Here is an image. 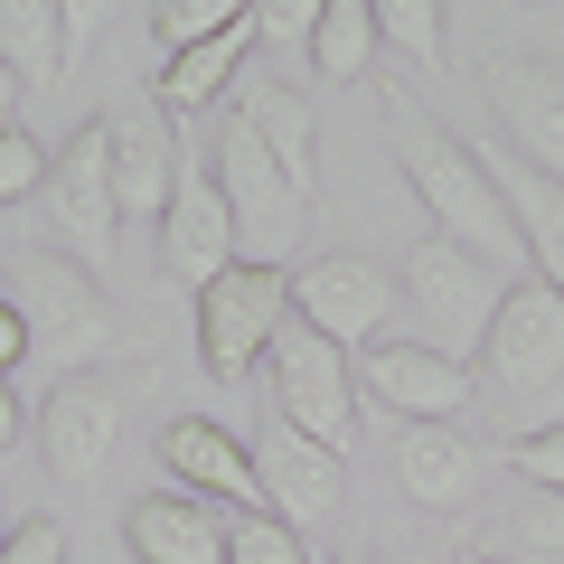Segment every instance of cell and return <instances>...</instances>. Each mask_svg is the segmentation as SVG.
Here are the masks:
<instances>
[{
  "instance_id": "24",
  "label": "cell",
  "mask_w": 564,
  "mask_h": 564,
  "mask_svg": "<svg viewBox=\"0 0 564 564\" xmlns=\"http://www.w3.org/2000/svg\"><path fill=\"white\" fill-rule=\"evenodd\" d=\"M367 20H377V47H395V57L414 66H443V0H367Z\"/></svg>"
},
{
  "instance_id": "2",
  "label": "cell",
  "mask_w": 564,
  "mask_h": 564,
  "mask_svg": "<svg viewBox=\"0 0 564 564\" xmlns=\"http://www.w3.org/2000/svg\"><path fill=\"white\" fill-rule=\"evenodd\" d=\"M10 302H20L29 358L47 377H95L104 358H122V321L104 302V282L57 245H10Z\"/></svg>"
},
{
  "instance_id": "29",
  "label": "cell",
  "mask_w": 564,
  "mask_h": 564,
  "mask_svg": "<svg viewBox=\"0 0 564 564\" xmlns=\"http://www.w3.org/2000/svg\"><path fill=\"white\" fill-rule=\"evenodd\" d=\"M321 10H329V0H254V39L263 47H311Z\"/></svg>"
},
{
  "instance_id": "28",
  "label": "cell",
  "mask_w": 564,
  "mask_h": 564,
  "mask_svg": "<svg viewBox=\"0 0 564 564\" xmlns=\"http://www.w3.org/2000/svg\"><path fill=\"white\" fill-rule=\"evenodd\" d=\"M508 470H518L527 489H564V423H536V433H518V443H508Z\"/></svg>"
},
{
  "instance_id": "19",
  "label": "cell",
  "mask_w": 564,
  "mask_h": 564,
  "mask_svg": "<svg viewBox=\"0 0 564 564\" xmlns=\"http://www.w3.org/2000/svg\"><path fill=\"white\" fill-rule=\"evenodd\" d=\"M161 462L180 470L198 499H217V508H236V518H263V470H254V452L236 443V433H217V423H170L161 433Z\"/></svg>"
},
{
  "instance_id": "18",
  "label": "cell",
  "mask_w": 564,
  "mask_h": 564,
  "mask_svg": "<svg viewBox=\"0 0 564 564\" xmlns=\"http://www.w3.org/2000/svg\"><path fill=\"white\" fill-rule=\"evenodd\" d=\"M180 151H170V122L161 104H132V113H113V207L122 226H161L170 188H180Z\"/></svg>"
},
{
  "instance_id": "26",
  "label": "cell",
  "mask_w": 564,
  "mask_h": 564,
  "mask_svg": "<svg viewBox=\"0 0 564 564\" xmlns=\"http://www.w3.org/2000/svg\"><path fill=\"white\" fill-rule=\"evenodd\" d=\"M226 564H311V545L263 508V518H226Z\"/></svg>"
},
{
  "instance_id": "34",
  "label": "cell",
  "mask_w": 564,
  "mask_h": 564,
  "mask_svg": "<svg viewBox=\"0 0 564 564\" xmlns=\"http://www.w3.org/2000/svg\"><path fill=\"white\" fill-rule=\"evenodd\" d=\"M20 95H29V76L10 57H0V132H10V113H20Z\"/></svg>"
},
{
  "instance_id": "6",
  "label": "cell",
  "mask_w": 564,
  "mask_h": 564,
  "mask_svg": "<svg viewBox=\"0 0 564 564\" xmlns=\"http://www.w3.org/2000/svg\"><path fill=\"white\" fill-rule=\"evenodd\" d=\"M282 321H292V273L282 263H226L198 292V358L217 377H254Z\"/></svg>"
},
{
  "instance_id": "25",
  "label": "cell",
  "mask_w": 564,
  "mask_h": 564,
  "mask_svg": "<svg viewBox=\"0 0 564 564\" xmlns=\"http://www.w3.org/2000/svg\"><path fill=\"white\" fill-rule=\"evenodd\" d=\"M236 20H254V0H161V10H151V29H161L170 57L198 47V39H217V29H236Z\"/></svg>"
},
{
  "instance_id": "35",
  "label": "cell",
  "mask_w": 564,
  "mask_h": 564,
  "mask_svg": "<svg viewBox=\"0 0 564 564\" xmlns=\"http://www.w3.org/2000/svg\"><path fill=\"white\" fill-rule=\"evenodd\" d=\"M20 443V395H10V377H0V452Z\"/></svg>"
},
{
  "instance_id": "22",
  "label": "cell",
  "mask_w": 564,
  "mask_h": 564,
  "mask_svg": "<svg viewBox=\"0 0 564 564\" xmlns=\"http://www.w3.org/2000/svg\"><path fill=\"white\" fill-rule=\"evenodd\" d=\"M0 57L20 66L29 85L66 76V39H57V0H0Z\"/></svg>"
},
{
  "instance_id": "38",
  "label": "cell",
  "mask_w": 564,
  "mask_h": 564,
  "mask_svg": "<svg viewBox=\"0 0 564 564\" xmlns=\"http://www.w3.org/2000/svg\"><path fill=\"white\" fill-rule=\"evenodd\" d=\"M348 564H358V555H348Z\"/></svg>"
},
{
  "instance_id": "37",
  "label": "cell",
  "mask_w": 564,
  "mask_h": 564,
  "mask_svg": "<svg viewBox=\"0 0 564 564\" xmlns=\"http://www.w3.org/2000/svg\"><path fill=\"white\" fill-rule=\"evenodd\" d=\"M470 564H508V555H499V545H480V555H470Z\"/></svg>"
},
{
  "instance_id": "1",
  "label": "cell",
  "mask_w": 564,
  "mask_h": 564,
  "mask_svg": "<svg viewBox=\"0 0 564 564\" xmlns=\"http://www.w3.org/2000/svg\"><path fill=\"white\" fill-rule=\"evenodd\" d=\"M386 151H395L404 188H414L423 207H433V236L470 245L480 263H499L508 245H518V217H508L499 180H489V161L470 151L452 122H433L404 85H386Z\"/></svg>"
},
{
  "instance_id": "14",
  "label": "cell",
  "mask_w": 564,
  "mask_h": 564,
  "mask_svg": "<svg viewBox=\"0 0 564 564\" xmlns=\"http://www.w3.org/2000/svg\"><path fill=\"white\" fill-rule=\"evenodd\" d=\"M254 470H263V499H273V518H282V527H321V518H339V489H348V470L329 462V452L311 443V433H292L282 414H263Z\"/></svg>"
},
{
  "instance_id": "23",
  "label": "cell",
  "mask_w": 564,
  "mask_h": 564,
  "mask_svg": "<svg viewBox=\"0 0 564 564\" xmlns=\"http://www.w3.org/2000/svg\"><path fill=\"white\" fill-rule=\"evenodd\" d=\"M367 57H377V20H367V0H329L321 29H311V66H321L329 85H358Z\"/></svg>"
},
{
  "instance_id": "33",
  "label": "cell",
  "mask_w": 564,
  "mask_h": 564,
  "mask_svg": "<svg viewBox=\"0 0 564 564\" xmlns=\"http://www.w3.org/2000/svg\"><path fill=\"white\" fill-rule=\"evenodd\" d=\"M10 367H29V321H20V302L0 292V377H10Z\"/></svg>"
},
{
  "instance_id": "13",
  "label": "cell",
  "mask_w": 564,
  "mask_h": 564,
  "mask_svg": "<svg viewBox=\"0 0 564 564\" xmlns=\"http://www.w3.org/2000/svg\"><path fill=\"white\" fill-rule=\"evenodd\" d=\"M226 104H236V122H254V141L282 161V180L311 198V188H321V122H311V95H292L273 57H245V76H236Z\"/></svg>"
},
{
  "instance_id": "9",
  "label": "cell",
  "mask_w": 564,
  "mask_h": 564,
  "mask_svg": "<svg viewBox=\"0 0 564 564\" xmlns=\"http://www.w3.org/2000/svg\"><path fill=\"white\" fill-rule=\"evenodd\" d=\"M132 386L122 377H57L47 386V414H39V462L57 470V480H95L104 462H113L122 423H132Z\"/></svg>"
},
{
  "instance_id": "8",
  "label": "cell",
  "mask_w": 564,
  "mask_h": 564,
  "mask_svg": "<svg viewBox=\"0 0 564 564\" xmlns=\"http://www.w3.org/2000/svg\"><path fill=\"white\" fill-rule=\"evenodd\" d=\"M470 377L499 386V395H536V386L564 377V302L545 282H508L499 292L480 348H470Z\"/></svg>"
},
{
  "instance_id": "27",
  "label": "cell",
  "mask_w": 564,
  "mask_h": 564,
  "mask_svg": "<svg viewBox=\"0 0 564 564\" xmlns=\"http://www.w3.org/2000/svg\"><path fill=\"white\" fill-rule=\"evenodd\" d=\"M39 188H47V151L10 122V132H0V207H29Z\"/></svg>"
},
{
  "instance_id": "16",
  "label": "cell",
  "mask_w": 564,
  "mask_h": 564,
  "mask_svg": "<svg viewBox=\"0 0 564 564\" xmlns=\"http://www.w3.org/2000/svg\"><path fill=\"white\" fill-rule=\"evenodd\" d=\"M489 104L518 132V151L564 180V66L555 57H489Z\"/></svg>"
},
{
  "instance_id": "3",
  "label": "cell",
  "mask_w": 564,
  "mask_h": 564,
  "mask_svg": "<svg viewBox=\"0 0 564 564\" xmlns=\"http://www.w3.org/2000/svg\"><path fill=\"white\" fill-rule=\"evenodd\" d=\"M263 395H273V414L292 423V433H311L329 462L358 452V377H348V348H329L311 321L273 329V348H263Z\"/></svg>"
},
{
  "instance_id": "32",
  "label": "cell",
  "mask_w": 564,
  "mask_h": 564,
  "mask_svg": "<svg viewBox=\"0 0 564 564\" xmlns=\"http://www.w3.org/2000/svg\"><path fill=\"white\" fill-rule=\"evenodd\" d=\"M104 20H113V0H57V39H66V66H76V57H95Z\"/></svg>"
},
{
  "instance_id": "20",
  "label": "cell",
  "mask_w": 564,
  "mask_h": 564,
  "mask_svg": "<svg viewBox=\"0 0 564 564\" xmlns=\"http://www.w3.org/2000/svg\"><path fill=\"white\" fill-rule=\"evenodd\" d=\"M245 57H254V20H236V29H217V39L180 47V57L161 66V85H151V104H161V122H198V113H217V104L236 95Z\"/></svg>"
},
{
  "instance_id": "7",
  "label": "cell",
  "mask_w": 564,
  "mask_h": 564,
  "mask_svg": "<svg viewBox=\"0 0 564 564\" xmlns=\"http://www.w3.org/2000/svg\"><path fill=\"white\" fill-rule=\"evenodd\" d=\"M292 321H311L329 348H377L386 321H404V282L367 254H321L292 273Z\"/></svg>"
},
{
  "instance_id": "11",
  "label": "cell",
  "mask_w": 564,
  "mask_h": 564,
  "mask_svg": "<svg viewBox=\"0 0 564 564\" xmlns=\"http://www.w3.org/2000/svg\"><path fill=\"white\" fill-rule=\"evenodd\" d=\"M358 377H367V395H386L404 423H462V404L480 395V377H470L462 358H443V348H423V339L358 348Z\"/></svg>"
},
{
  "instance_id": "17",
  "label": "cell",
  "mask_w": 564,
  "mask_h": 564,
  "mask_svg": "<svg viewBox=\"0 0 564 564\" xmlns=\"http://www.w3.org/2000/svg\"><path fill=\"white\" fill-rule=\"evenodd\" d=\"M470 151H480V161H489V180H499L508 217H518V245L536 254V282L564 302V180H555V170H536L527 151L508 161L499 141H470Z\"/></svg>"
},
{
  "instance_id": "4",
  "label": "cell",
  "mask_w": 564,
  "mask_h": 564,
  "mask_svg": "<svg viewBox=\"0 0 564 564\" xmlns=\"http://www.w3.org/2000/svg\"><path fill=\"white\" fill-rule=\"evenodd\" d=\"M395 282H404V311L423 321V348H443V358L470 367V348H480L489 311H499V292H508L499 263H480L470 245H452V236H423V245H404Z\"/></svg>"
},
{
  "instance_id": "10",
  "label": "cell",
  "mask_w": 564,
  "mask_h": 564,
  "mask_svg": "<svg viewBox=\"0 0 564 564\" xmlns=\"http://www.w3.org/2000/svg\"><path fill=\"white\" fill-rule=\"evenodd\" d=\"M47 198H57V236L76 245V263L113 245V226H122V207H113V122H76V132L57 141Z\"/></svg>"
},
{
  "instance_id": "31",
  "label": "cell",
  "mask_w": 564,
  "mask_h": 564,
  "mask_svg": "<svg viewBox=\"0 0 564 564\" xmlns=\"http://www.w3.org/2000/svg\"><path fill=\"white\" fill-rule=\"evenodd\" d=\"M518 545H536V555L564 564V489H536V499L518 508Z\"/></svg>"
},
{
  "instance_id": "15",
  "label": "cell",
  "mask_w": 564,
  "mask_h": 564,
  "mask_svg": "<svg viewBox=\"0 0 564 564\" xmlns=\"http://www.w3.org/2000/svg\"><path fill=\"white\" fill-rule=\"evenodd\" d=\"M480 480H489V452L470 443L462 423H404L395 433V489L414 508H470L480 499Z\"/></svg>"
},
{
  "instance_id": "30",
  "label": "cell",
  "mask_w": 564,
  "mask_h": 564,
  "mask_svg": "<svg viewBox=\"0 0 564 564\" xmlns=\"http://www.w3.org/2000/svg\"><path fill=\"white\" fill-rule=\"evenodd\" d=\"M0 564H66V527H57V518L0 527Z\"/></svg>"
},
{
  "instance_id": "21",
  "label": "cell",
  "mask_w": 564,
  "mask_h": 564,
  "mask_svg": "<svg viewBox=\"0 0 564 564\" xmlns=\"http://www.w3.org/2000/svg\"><path fill=\"white\" fill-rule=\"evenodd\" d=\"M122 545L141 564H226V518L207 499H132Z\"/></svg>"
},
{
  "instance_id": "36",
  "label": "cell",
  "mask_w": 564,
  "mask_h": 564,
  "mask_svg": "<svg viewBox=\"0 0 564 564\" xmlns=\"http://www.w3.org/2000/svg\"><path fill=\"white\" fill-rule=\"evenodd\" d=\"M386 564H443V555H423V545H404V555H386Z\"/></svg>"
},
{
  "instance_id": "5",
  "label": "cell",
  "mask_w": 564,
  "mask_h": 564,
  "mask_svg": "<svg viewBox=\"0 0 564 564\" xmlns=\"http://www.w3.org/2000/svg\"><path fill=\"white\" fill-rule=\"evenodd\" d=\"M217 188H226V217H236V263H282L302 245V188L282 180V161L254 141V122L226 113L217 132Z\"/></svg>"
},
{
  "instance_id": "12",
  "label": "cell",
  "mask_w": 564,
  "mask_h": 564,
  "mask_svg": "<svg viewBox=\"0 0 564 564\" xmlns=\"http://www.w3.org/2000/svg\"><path fill=\"white\" fill-rule=\"evenodd\" d=\"M161 263L188 292H207V282L236 263V217H226V188H217L207 161H188L180 188H170V207H161Z\"/></svg>"
}]
</instances>
